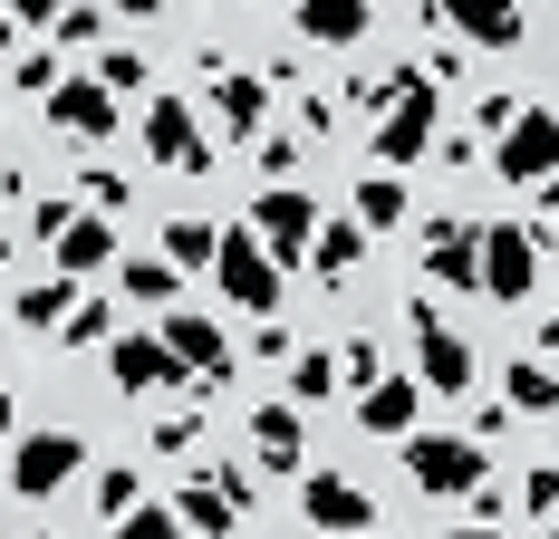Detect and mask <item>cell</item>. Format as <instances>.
<instances>
[{"label": "cell", "mask_w": 559, "mask_h": 539, "mask_svg": "<svg viewBox=\"0 0 559 539\" xmlns=\"http://www.w3.org/2000/svg\"><path fill=\"white\" fill-rule=\"evenodd\" d=\"M492 164H502V183H550L559 173V116L550 107H521V125L492 135Z\"/></svg>", "instance_id": "obj_8"}, {"label": "cell", "mask_w": 559, "mask_h": 539, "mask_svg": "<svg viewBox=\"0 0 559 539\" xmlns=\"http://www.w3.org/2000/svg\"><path fill=\"white\" fill-rule=\"evenodd\" d=\"M135 501H145V472H135V463H107V472H97V511H107V520H126Z\"/></svg>", "instance_id": "obj_30"}, {"label": "cell", "mask_w": 559, "mask_h": 539, "mask_svg": "<svg viewBox=\"0 0 559 539\" xmlns=\"http://www.w3.org/2000/svg\"><path fill=\"white\" fill-rule=\"evenodd\" d=\"M174 511H183V530L231 539V530H241V511H251V482H241V472H223V463H203L193 482L174 491Z\"/></svg>", "instance_id": "obj_6"}, {"label": "cell", "mask_w": 559, "mask_h": 539, "mask_svg": "<svg viewBox=\"0 0 559 539\" xmlns=\"http://www.w3.org/2000/svg\"><path fill=\"white\" fill-rule=\"evenodd\" d=\"M415 415H425V376H377L367 395H357V424L367 433H405Z\"/></svg>", "instance_id": "obj_18"}, {"label": "cell", "mask_w": 559, "mask_h": 539, "mask_svg": "<svg viewBox=\"0 0 559 539\" xmlns=\"http://www.w3.org/2000/svg\"><path fill=\"white\" fill-rule=\"evenodd\" d=\"M367 10H377V0H299V39L357 49V39H367Z\"/></svg>", "instance_id": "obj_20"}, {"label": "cell", "mask_w": 559, "mask_h": 539, "mask_svg": "<svg viewBox=\"0 0 559 539\" xmlns=\"http://www.w3.org/2000/svg\"><path fill=\"white\" fill-rule=\"evenodd\" d=\"M39 107H49V125H58V135H78V145L116 135V87H107V77H78V87H49Z\"/></svg>", "instance_id": "obj_14"}, {"label": "cell", "mask_w": 559, "mask_h": 539, "mask_svg": "<svg viewBox=\"0 0 559 539\" xmlns=\"http://www.w3.org/2000/svg\"><path fill=\"white\" fill-rule=\"evenodd\" d=\"M473 125H492V135H502V125H521V97H502V87H492V97H483V116H473Z\"/></svg>", "instance_id": "obj_40"}, {"label": "cell", "mask_w": 559, "mask_h": 539, "mask_svg": "<svg viewBox=\"0 0 559 539\" xmlns=\"http://www.w3.org/2000/svg\"><path fill=\"white\" fill-rule=\"evenodd\" d=\"M0 203H10V193H0Z\"/></svg>", "instance_id": "obj_48"}, {"label": "cell", "mask_w": 559, "mask_h": 539, "mask_svg": "<svg viewBox=\"0 0 559 539\" xmlns=\"http://www.w3.org/2000/svg\"><path fill=\"white\" fill-rule=\"evenodd\" d=\"M435 125H444V107H435V87L415 77V87H405V97H395V107L377 116V164H395V173H405V164H425Z\"/></svg>", "instance_id": "obj_11"}, {"label": "cell", "mask_w": 559, "mask_h": 539, "mask_svg": "<svg viewBox=\"0 0 559 539\" xmlns=\"http://www.w3.org/2000/svg\"><path fill=\"white\" fill-rule=\"evenodd\" d=\"M68 309H78V279H29L20 289V327H68Z\"/></svg>", "instance_id": "obj_28"}, {"label": "cell", "mask_w": 559, "mask_h": 539, "mask_svg": "<svg viewBox=\"0 0 559 539\" xmlns=\"http://www.w3.org/2000/svg\"><path fill=\"white\" fill-rule=\"evenodd\" d=\"M20 49V10H0V58Z\"/></svg>", "instance_id": "obj_42"}, {"label": "cell", "mask_w": 559, "mask_h": 539, "mask_svg": "<svg viewBox=\"0 0 559 539\" xmlns=\"http://www.w3.org/2000/svg\"><path fill=\"white\" fill-rule=\"evenodd\" d=\"M289 164H299V145L289 135H261V183H289Z\"/></svg>", "instance_id": "obj_39"}, {"label": "cell", "mask_w": 559, "mask_h": 539, "mask_svg": "<svg viewBox=\"0 0 559 539\" xmlns=\"http://www.w3.org/2000/svg\"><path fill=\"white\" fill-rule=\"evenodd\" d=\"M155 337H165V357H174V376H183V385H193V376L223 385V376H231V337H223L213 319H193V309H165V327H155Z\"/></svg>", "instance_id": "obj_12"}, {"label": "cell", "mask_w": 559, "mask_h": 539, "mask_svg": "<svg viewBox=\"0 0 559 539\" xmlns=\"http://www.w3.org/2000/svg\"><path fill=\"white\" fill-rule=\"evenodd\" d=\"M10 77H20V97H49V87H58V58H49V49H29Z\"/></svg>", "instance_id": "obj_38"}, {"label": "cell", "mask_w": 559, "mask_h": 539, "mask_svg": "<svg viewBox=\"0 0 559 539\" xmlns=\"http://www.w3.org/2000/svg\"><path fill=\"white\" fill-rule=\"evenodd\" d=\"M107 261H116V231H107V213H87V221H68V231H58V270H68V279H97Z\"/></svg>", "instance_id": "obj_22"}, {"label": "cell", "mask_w": 559, "mask_h": 539, "mask_svg": "<svg viewBox=\"0 0 559 539\" xmlns=\"http://www.w3.org/2000/svg\"><path fill=\"white\" fill-rule=\"evenodd\" d=\"M540 357H559V319H540Z\"/></svg>", "instance_id": "obj_44"}, {"label": "cell", "mask_w": 559, "mask_h": 539, "mask_svg": "<svg viewBox=\"0 0 559 539\" xmlns=\"http://www.w3.org/2000/svg\"><path fill=\"white\" fill-rule=\"evenodd\" d=\"M0 10H20V20H58L68 0H0Z\"/></svg>", "instance_id": "obj_41"}, {"label": "cell", "mask_w": 559, "mask_h": 539, "mask_svg": "<svg viewBox=\"0 0 559 539\" xmlns=\"http://www.w3.org/2000/svg\"><path fill=\"white\" fill-rule=\"evenodd\" d=\"M49 29H58V49H97V39H107V20H97V10H78V0L58 10Z\"/></svg>", "instance_id": "obj_35"}, {"label": "cell", "mask_w": 559, "mask_h": 539, "mask_svg": "<svg viewBox=\"0 0 559 539\" xmlns=\"http://www.w3.org/2000/svg\"><path fill=\"white\" fill-rule=\"evenodd\" d=\"M319 203H309V193H299V183H261V193H251V231H261V241H271L280 261H309V241H319Z\"/></svg>", "instance_id": "obj_5"}, {"label": "cell", "mask_w": 559, "mask_h": 539, "mask_svg": "<svg viewBox=\"0 0 559 539\" xmlns=\"http://www.w3.org/2000/svg\"><path fill=\"white\" fill-rule=\"evenodd\" d=\"M97 77L116 97H145V49H97Z\"/></svg>", "instance_id": "obj_34"}, {"label": "cell", "mask_w": 559, "mask_h": 539, "mask_svg": "<svg viewBox=\"0 0 559 539\" xmlns=\"http://www.w3.org/2000/svg\"><path fill=\"white\" fill-rule=\"evenodd\" d=\"M58 337H68V347H107V337H116V319H107V299H78V309H68V327H58Z\"/></svg>", "instance_id": "obj_33"}, {"label": "cell", "mask_w": 559, "mask_h": 539, "mask_svg": "<svg viewBox=\"0 0 559 539\" xmlns=\"http://www.w3.org/2000/svg\"><path fill=\"white\" fill-rule=\"evenodd\" d=\"M405 482L415 491H463L492 482V463H483V433H405Z\"/></svg>", "instance_id": "obj_1"}, {"label": "cell", "mask_w": 559, "mask_h": 539, "mask_svg": "<svg viewBox=\"0 0 559 539\" xmlns=\"http://www.w3.org/2000/svg\"><path fill=\"white\" fill-rule=\"evenodd\" d=\"M231 309H251V319H280V251L261 231H223V261H213Z\"/></svg>", "instance_id": "obj_2"}, {"label": "cell", "mask_w": 559, "mask_h": 539, "mask_svg": "<svg viewBox=\"0 0 559 539\" xmlns=\"http://www.w3.org/2000/svg\"><path fill=\"white\" fill-rule=\"evenodd\" d=\"M550 539H559V520H550Z\"/></svg>", "instance_id": "obj_47"}, {"label": "cell", "mask_w": 559, "mask_h": 539, "mask_svg": "<svg viewBox=\"0 0 559 539\" xmlns=\"http://www.w3.org/2000/svg\"><path fill=\"white\" fill-rule=\"evenodd\" d=\"M299 520L309 530H377V501H367V482H347V472H299Z\"/></svg>", "instance_id": "obj_13"}, {"label": "cell", "mask_w": 559, "mask_h": 539, "mask_svg": "<svg viewBox=\"0 0 559 539\" xmlns=\"http://www.w3.org/2000/svg\"><path fill=\"white\" fill-rule=\"evenodd\" d=\"M444 20L473 49H511V39H521V0H444Z\"/></svg>", "instance_id": "obj_21"}, {"label": "cell", "mask_w": 559, "mask_h": 539, "mask_svg": "<svg viewBox=\"0 0 559 539\" xmlns=\"http://www.w3.org/2000/svg\"><path fill=\"white\" fill-rule=\"evenodd\" d=\"M337 347H299V357H289V405H329L337 395Z\"/></svg>", "instance_id": "obj_24"}, {"label": "cell", "mask_w": 559, "mask_h": 539, "mask_svg": "<svg viewBox=\"0 0 559 539\" xmlns=\"http://www.w3.org/2000/svg\"><path fill=\"white\" fill-rule=\"evenodd\" d=\"M425 279L483 289V231H473V221H425Z\"/></svg>", "instance_id": "obj_15"}, {"label": "cell", "mask_w": 559, "mask_h": 539, "mask_svg": "<svg viewBox=\"0 0 559 539\" xmlns=\"http://www.w3.org/2000/svg\"><path fill=\"white\" fill-rule=\"evenodd\" d=\"M165 261L174 270H213V261H223V231H213L203 213H174L165 221Z\"/></svg>", "instance_id": "obj_23"}, {"label": "cell", "mask_w": 559, "mask_h": 539, "mask_svg": "<svg viewBox=\"0 0 559 539\" xmlns=\"http://www.w3.org/2000/svg\"><path fill=\"white\" fill-rule=\"evenodd\" d=\"M502 395L521 405V415H559V376L540 367V357H511V367H502Z\"/></svg>", "instance_id": "obj_25"}, {"label": "cell", "mask_w": 559, "mask_h": 539, "mask_svg": "<svg viewBox=\"0 0 559 539\" xmlns=\"http://www.w3.org/2000/svg\"><path fill=\"white\" fill-rule=\"evenodd\" d=\"M357 261H367V221L347 213V221H319V241H309V270L329 279V289H347L357 279Z\"/></svg>", "instance_id": "obj_19"}, {"label": "cell", "mask_w": 559, "mask_h": 539, "mask_svg": "<svg viewBox=\"0 0 559 539\" xmlns=\"http://www.w3.org/2000/svg\"><path fill=\"white\" fill-rule=\"evenodd\" d=\"M521 511H540V520H559V463H540V472H521Z\"/></svg>", "instance_id": "obj_36"}, {"label": "cell", "mask_w": 559, "mask_h": 539, "mask_svg": "<svg viewBox=\"0 0 559 539\" xmlns=\"http://www.w3.org/2000/svg\"><path fill=\"white\" fill-rule=\"evenodd\" d=\"M540 213H550V221H559V173H550V183H540Z\"/></svg>", "instance_id": "obj_43"}, {"label": "cell", "mask_w": 559, "mask_h": 539, "mask_svg": "<svg viewBox=\"0 0 559 539\" xmlns=\"http://www.w3.org/2000/svg\"><path fill=\"white\" fill-rule=\"evenodd\" d=\"M107 376L116 395H155V385H183L165 357V337H107Z\"/></svg>", "instance_id": "obj_17"}, {"label": "cell", "mask_w": 559, "mask_h": 539, "mask_svg": "<svg viewBox=\"0 0 559 539\" xmlns=\"http://www.w3.org/2000/svg\"><path fill=\"white\" fill-rule=\"evenodd\" d=\"M251 463H261V472H309V424H299V405H261V415H251Z\"/></svg>", "instance_id": "obj_16"}, {"label": "cell", "mask_w": 559, "mask_h": 539, "mask_svg": "<svg viewBox=\"0 0 559 539\" xmlns=\"http://www.w3.org/2000/svg\"><path fill=\"white\" fill-rule=\"evenodd\" d=\"M193 433H203V424H193V415H165V424L145 433V443H155V453H165V463H183V453H193Z\"/></svg>", "instance_id": "obj_37"}, {"label": "cell", "mask_w": 559, "mask_h": 539, "mask_svg": "<svg viewBox=\"0 0 559 539\" xmlns=\"http://www.w3.org/2000/svg\"><path fill=\"white\" fill-rule=\"evenodd\" d=\"M337 376H347L357 395H367V385L386 376V347H377V337H347V347H337Z\"/></svg>", "instance_id": "obj_31"}, {"label": "cell", "mask_w": 559, "mask_h": 539, "mask_svg": "<svg viewBox=\"0 0 559 539\" xmlns=\"http://www.w3.org/2000/svg\"><path fill=\"white\" fill-rule=\"evenodd\" d=\"M116 289H126V299H145V309H174V289H183V270H174L165 251H155V261H126V270H116Z\"/></svg>", "instance_id": "obj_26"}, {"label": "cell", "mask_w": 559, "mask_h": 539, "mask_svg": "<svg viewBox=\"0 0 559 539\" xmlns=\"http://www.w3.org/2000/svg\"><path fill=\"white\" fill-rule=\"evenodd\" d=\"M0 443H10V385H0Z\"/></svg>", "instance_id": "obj_46"}, {"label": "cell", "mask_w": 559, "mask_h": 539, "mask_svg": "<svg viewBox=\"0 0 559 539\" xmlns=\"http://www.w3.org/2000/svg\"><path fill=\"white\" fill-rule=\"evenodd\" d=\"M145 155L174 164V173H213V135L183 97H145Z\"/></svg>", "instance_id": "obj_7"}, {"label": "cell", "mask_w": 559, "mask_h": 539, "mask_svg": "<svg viewBox=\"0 0 559 539\" xmlns=\"http://www.w3.org/2000/svg\"><path fill=\"white\" fill-rule=\"evenodd\" d=\"M107 539H183V511L174 501H135L126 520H107Z\"/></svg>", "instance_id": "obj_29"}, {"label": "cell", "mask_w": 559, "mask_h": 539, "mask_svg": "<svg viewBox=\"0 0 559 539\" xmlns=\"http://www.w3.org/2000/svg\"><path fill=\"white\" fill-rule=\"evenodd\" d=\"M78 463H87V433H68V424L20 433V443H10V491H20V501H49Z\"/></svg>", "instance_id": "obj_4"}, {"label": "cell", "mask_w": 559, "mask_h": 539, "mask_svg": "<svg viewBox=\"0 0 559 539\" xmlns=\"http://www.w3.org/2000/svg\"><path fill=\"white\" fill-rule=\"evenodd\" d=\"M531 289H540V231H521V221H483V299L521 309Z\"/></svg>", "instance_id": "obj_3"}, {"label": "cell", "mask_w": 559, "mask_h": 539, "mask_svg": "<svg viewBox=\"0 0 559 539\" xmlns=\"http://www.w3.org/2000/svg\"><path fill=\"white\" fill-rule=\"evenodd\" d=\"M405 319H415V376H425V395H463L473 385V347L435 319V299H415Z\"/></svg>", "instance_id": "obj_10"}, {"label": "cell", "mask_w": 559, "mask_h": 539, "mask_svg": "<svg viewBox=\"0 0 559 539\" xmlns=\"http://www.w3.org/2000/svg\"><path fill=\"white\" fill-rule=\"evenodd\" d=\"M453 539H502V530H492V520H473V530H453Z\"/></svg>", "instance_id": "obj_45"}, {"label": "cell", "mask_w": 559, "mask_h": 539, "mask_svg": "<svg viewBox=\"0 0 559 539\" xmlns=\"http://www.w3.org/2000/svg\"><path fill=\"white\" fill-rule=\"evenodd\" d=\"M78 203H97V213H126V203H135V183H126V173H107V164H87V173H78Z\"/></svg>", "instance_id": "obj_32"}, {"label": "cell", "mask_w": 559, "mask_h": 539, "mask_svg": "<svg viewBox=\"0 0 559 539\" xmlns=\"http://www.w3.org/2000/svg\"><path fill=\"white\" fill-rule=\"evenodd\" d=\"M193 77L213 87V116H223L231 135H271V87H261V77H241L223 49H203V58H193Z\"/></svg>", "instance_id": "obj_9"}, {"label": "cell", "mask_w": 559, "mask_h": 539, "mask_svg": "<svg viewBox=\"0 0 559 539\" xmlns=\"http://www.w3.org/2000/svg\"><path fill=\"white\" fill-rule=\"evenodd\" d=\"M347 203H357V221H367V231H395V221H405V183H395V164H386V173H367Z\"/></svg>", "instance_id": "obj_27"}]
</instances>
